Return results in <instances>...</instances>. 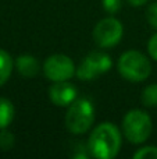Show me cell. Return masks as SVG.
<instances>
[{
	"mask_svg": "<svg viewBox=\"0 0 157 159\" xmlns=\"http://www.w3.org/2000/svg\"><path fill=\"white\" fill-rule=\"evenodd\" d=\"M121 148V133L113 123H102L95 127L88 140V149L93 158L113 159Z\"/></svg>",
	"mask_w": 157,
	"mask_h": 159,
	"instance_id": "obj_1",
	"label": "cell"
},
{
	"mask_svg": "<svg viewBox=\"0 0 157 159\" xmlns=\"http://www.w3.org/2000/svg\"><path fill=\"white\" fill-rule=\"evenodd\" d=\"M95 121V107L91 101L77 98L68 106L66 115V127L72 134H85Z\"/></svg>",
	"mask_w": 157,
	"mask_h": 159,
	"instance_id": "obj_2",
	"label": "cell"
},
{
	"mask_svg": "<svg viewBox=\"0 0 157 159\" xmlns=\"http://www.w3.org/2000/svg\"><path fill=\"white\" fill-rule=\"evenodd\" d=\"M152 64L143 53L138 50H128L118 59V73L131 82L145 81L150 75Z\"/></svg>",
	"mask_w": 157,
	"mask_h": 159,
	"instance_id": "obj_3",
	"label": "cell"
},
{
	"mask_svg": "<svg viewBox=\"0 0 157 159\" xmlns=\"http://www.w3.org/2000/svg\"><path fill=\"white\" fill-rule=\"evenodd\" d=\"M122 131L129 143L142 144L152 133V120L143 110H129L122 120Z\"/></svg>",
	"mask_w": 157,
	"mask_h": 159,
	"instance_id": "obj_4",
	"label": "cell"
},
{
	"mask_svg": "<svg viewBox=\"0 0 157 159\" xmlns=\"http://www.w3.org/2000/svg\"><path fill=\"white\" fill-rule=\"evenodd\" d=\"M122 34H124V28L121 22L114 17H107L96 24L93 30V39L97 46L108 49L116 46L121 41Z\"/></svg>",
	"mask_w": 157,
	"mask_h": 159,
	"instance_id": "obj_5",
	"label": "cell"
},
{
	"mask_svg": "<svg viewBox=\"0 0 157 159\" xmlns=\"http://www.w3.org/2000/svg\"><path fill=\"white\" fill-rule=\"evenodd\" d=\"M111 67V59L103 52H92L81 61L77 73L78 78L82 81H91L97 75L104 74Z\"/></svg>",
	"mask_w": 157,
	"mask_h": 159,
	"instance_id": "obj_6",
	"label": "cell"
},
{
	"mask_svg": "<svg viewBox=\"0 0 157 159\" xmlns=\"http://www.w3.org/2000/svg\"><path fill=\"white\" fill-rule=\"evenodd\" d=\"M43 73L50 81H68L77 73L74 61L66 55H52L43 64Z\"/></svg>",
	"mask_w": 157,
	"mask_h": 159,
	"instance_id": "obj_7",
	"label": "cell"
},
{
	"mask_svg": "<svg viewBox=\"0 0 157 159\" xmlns=\"http://www.w3.org/2000/svg\"><path fill=\"white\" fill-rule=\"evenodd\" d=\"M49 96L52 103L56 106H70L75 99L78 98V91L75 85H72L68 81H57L50 87Z\"/></svg>",
	"mask_w": 157,
	"mask_h": 159,
	"instance_id": "obj_8",
	"label": "cell"
},
{
	"mask_svg": "<svg viewBox=\"0 0 157 159\" xmlns=\"http://www.w3.org/2000/svg\"><path fill=\"white\" fill-rule=\"evenodd\" d=\"M17 70L27 78L35 77L39 73V61L31 55H22L17 59Z\"/></svg>",
	"mask_w": 157,
	"mask_h": 159,
	"instance_id": "obj_9",
	"label": "cell"
},
{
	"mask_svg": "<svg viewBox=\"0 0 157 159\" xmlns=\"http://www.w3.org/2000/svg\"><path fill=\"white\" fill-rule=\"evenodd\" d=\"M13 71V60L6 50L0 49V87L6 84Z\"/></svg>",
	"mask_w": 157,
	"mask_h": 159,
	"instance_id": "obj_10",
	"label": "cell"
},
{
	"mask_svg": "<svg viewBox=\"0 0 157 159\" xmlns=\"http://www.w3.org/2000/svg\"><path fill=\"white\" fill-rule=\"evenodd\" d=\"M14 119V106L8 99L0 98V129H6Z\"/></svg>",
	"mask_w": 157,
	"mask_h": 159,
	"instance_id": "obj_11",
	"label": "cell"
},
{
	"mask_svg": "<svg viewBox=\"0 0 157 159\" xmlns=\"http://www.w3.org/2000/svg\"><path fill=\"white\" fill-rule=\"evenodd\" d=\"M141 99L145 106H149V107L157 106V84L147 85L143 89V92H142Z\"/></svg>",
	"mask_w": 157,
	"mask_h": 159,
	"instance_id": "obj_12",
	"label": "cell"
},
{
	"mask_svg": "<svg viewBox=\"0 0 157 159\" xmlns=\"http://www.w3.org/2000/svg\"><path fill=\"white\" fill-rule=\"evenodd\" d=\"M14 147V135L8 130L2 129L0 131V149L3 151H8Z\"/></svg>",
	"mask_w": 157,
	"mask_h": 159,
	"instance_id": "obj_13",
	"label": "cell"
},
{
	"mask_svg": "<svg viewBox=\"0 0 157 159\" xmlns=\"http://www.w3.org/2000/svg\"><path fill=\"white\" fill-rule=\"evenodd\" d=\"M135 159H157V147H145L134 154Z\"/></svg>",
	"mask_w": 157,
	"mask_h": 159,
	"instance_id": "obj_14",
	"label": "cell"
},
{
	"mask_svg": "<svg viewBox=\"0 0 157 159\" xmlns=\"http://www.w3.org/2000/svg\"><path fill=\"white\" fill-rule=\"evenodd\" d=\"M103 8L108 14H116L121 8V0H103Z\"/></svg>",
	"mask_w": 157,
	"mask_h": 159,
	"instance_id": "obj_15",
	"label": "cell"
},
{
	"mask_svg": "<svg viewBox=\"0 0 157 159\" xmlns=\"http://www.w3.org/2000/svg\"><path fill=\"white\" fill-rule=\"evenodd\" d=\"M146 17H147L149 24L152 25L153 28H156V30H157V2L149 6L147 13H146Z\"/></svg>",
	"mask_w": 157,
	"mask_h": 159,
	"instance_id": "obj_16",
	"label": "cell"
},
{
	"mask_svg": "<svg viewBox=\"0 0 157 159\" xmlns=\"http://www.w3.org/2000/svg\"><path fill=\"white\" fill-rule=\"evenodd\" d=\"M147 50H149V55L152 56V59H155L157 61V34L150 38L149 45H147Z\"/></svg>",
	"mask_w": 157,
	"mask_h": 159,
	"instance_id": "obj_17",
	"label": "cell"
},
{
	"mask_svg": "<svg viewBox=\"0 0 157 159\" xmlns=\"http://www.w3.org/2000/svg\"><path fill=\"white\" fill-rule=\"evenodd\" d=\"M131 6H135V7H139V6H143L147 0H127Z\"/></svg>",
	"mask_w": 157,
	"mask_h": 159,
	"instance_id": "obj_18",
	"label": "cell"
}]
</instances>
